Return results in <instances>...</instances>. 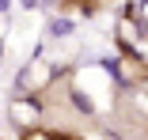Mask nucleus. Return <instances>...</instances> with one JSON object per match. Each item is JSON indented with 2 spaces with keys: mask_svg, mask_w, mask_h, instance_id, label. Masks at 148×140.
Segmentation results:
<instances>
[{
  "mask_svg": "<svg viewBox=\"0 0 148 140\" xmlns=\"http://www.w3.org/2000/svg\"><path fill=\"white\" fill-rule=\"evenodd\" d=\"M23 140H84L76 133H57V129H27Z\"/></svg>",
  "mask_w": 148,
  "mask_h": 140,
  "instance_id": "f257e3e1",
  "label": "nucleus"
},
{
  "mask_svg": "<svg viewBox=\"0 0 148 140\" xmlns=\"http://www.w3.org/2000/svg\"><path fill=\"white\" fill-rule=\"evenodd\" d=\"M103 4H106V0H61V8H65V12H87V15L99 12Z\"/></svg>",
  "mask_w": 148,
  "mask_h": 140,
  "instance_id": "f03ea898",
  "label": "nucleus"
}]
</instances>
